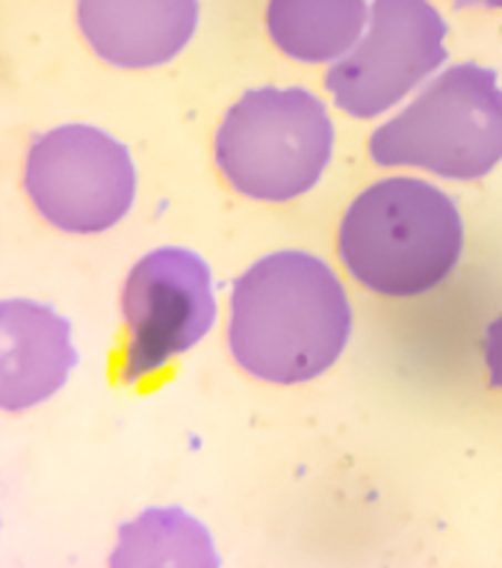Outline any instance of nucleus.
<instances>
[{"mask_svg":"<svg viewBox=\"0 0 502 568\" xmlns=\"http://www.w3.org/2000/svg\"><path fill=\"white\" fill-rule=\"evenodd\" d=\"M352 335L344 282L322 257L287 248L260 257L230 291L228 346L255 379L299 385L322 376Z\"/></svg>","mask_w":502,"mask_h":568,"instance_id":"nucleus-1","label":"nucleus"},{"mask_svg":"<svg viewBox=\"0 0 502 568\" xmlns=\"http://www.w3.org/2000/svg\"><path fill=\"white\" fill-rule=\"evenodd\" d=\"M464 248L450 195L423 178H381L346 211L337 252L355 282L381 296H420L447 282Z\"/></svg>","mask_w":502,"mask_h":568,"instance_id":"nucleus-2","label":"nucleus"},{"mask_svg":"<svg viewBox=\"0 0 502 568\" xmlns=\"http://www.w3.org/2000/svg\"><path fill=\"white\" fill-rule=\"evenodd\" d=\"M331 154L335 122L301 87L248 89L213 140L222 178L257 202H290L314 190Z\"/></svg>","mask_w":502,"mask_h":568,"instance_id":"nucleus-3","label":"nucleus"},{"mask_svg":"<svg viewBox=\"0 0 502 568\" xmlns=\"http://www.w3.org/2000/svg\"><path fill=\"white\" fill-rule=\"evenodd\" d=\"M370 158L379 166L426 169L450 181H477L502 163V87L494 69L459 62L376 128Z\"/></svg>","mask_w":502,"mask_h":568,"instance_id":"nucleus-4","label":"nucleus"},{"mask_svg":"<svg viewBox=\"0 0 502 568\" xmlns=\"http://www.w3.org/2000/svg\"><path fill=\"white\" fill-rule=\"evenodd\" d=\"M24 193L33 211L62 234H104L131 213L136 166L113 133L95 124H60L30 142Z\"/></svg>","mask_w":502,"mask_h":568,"instance_id":"nucleus-5","label":"nucleus"},{"mask_svg":"<svg viewBox=\"0 0 502 568\" xmlns=\"http://www.w3.org/2000/svg\"><path fill=\"white\" fill-rule=\"evenodd\" d=\"M447 33L429 0H372L358 44L326 74L335 104L355 119L393 110L447 62Z\"/></svg>","mask_w":502,"mask_h":568,"instance_id":"nucleus-6","label":"nucleus"},{"mask_svg":"<svg viewBox=\"0 0 502 568\" xmlns=\"http://www.w3.org/2000/svg\"><path fill=\"white\" fill-rule=\"evenodd\" d=\"M122 379L142 382L189 353L216 323L211 266L193 248L163 246L131 266L122 287Z\"/></svg>","mask_w":502,"mask_h":568,"instance_id":"nucleus-7","label":"nucleus"},{"mask_svg":"<svg viewBox=\"0 0 502 568\" xmlns=\"http://www.w3.org/2000/svg\"><path fill=\"white\" fill-rule=\"evenodd\" d=\"M78 367L71 323L44 302L0 300V412L48 403Z\"/></svg>","mask_w":502,"mask_h":568,"instance_id":"nucleus-8","label":"nucleus"},{"mask_svg":"<svg viewBox=\"0 0 502 568\" xmlns=\"http://www.w3.org/2000/svg\"><path fill=\"white\" fill-rule=\"evenodd\" d=\"M198 27V0H78V30L98 60L124 71L166 65Z\"/></svg>","mask_w":502,"mask_h":568,"instance_id":"nucleus-9","label":"nucleus"},{"mask_svg":"<svg viewBox=\"0 0 502 568\" xmlns=\"http://www.w3.org/2000/svg\"><path fill=\"white\" fill-rule=\"evenodd\" d=\"M106 568H219L207 524L181 506H148L115 532Z\"/></svg>","mask_w":502,"mask_h":568,"instance_id":"nucleus-10","label":"nucleus"},{"mask_svg":"<svg viewBox=\"0 0 502 568\" xmlns=\"http://www.w3.org/2000/svg\"><path fill=\"white\" fill-rule=\"evenodd\" d=\"M367 0H269L266 30L275 48L299 62H337L367 30Z\"/></svg>","mask_w":502,"mask_h":568,"instance_id":"nucleus-11","label":"nucleus"},{"mask_svg":"<svg viewBox=\"0 0 502 568\" xmlns=\"http://www.w3.org/2000/svg\"><path fill=\"white\" fill-rule=\"evenodd\" d=\"M485 364L488 373H491V385L502 390V314L488 326Z\"/></svg>","mask_w":502,"mask_h":568,"instance_id":"nucleus-12","label":"nucleus"},{"mask_svg":"<svg viewBox=\"0 0 502 568\" xmlns=\"http://www.w3.org/2000/svg\"><path fill=\"white\" fill-rule=\"evenodd\" d=\"M461 9H502V0H452Z\"/></svg>","mask_w":502,"mask_h":568,"instance_id":"nucleus-13","label":"nucleus"}]
</instances>
